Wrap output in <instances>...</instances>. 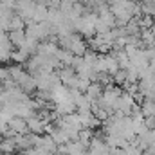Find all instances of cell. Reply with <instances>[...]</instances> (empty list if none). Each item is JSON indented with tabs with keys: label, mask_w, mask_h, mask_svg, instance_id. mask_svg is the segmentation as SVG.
Wrapping results in <instances>:
<instances>
[{
	"label": "cell",
	"mask_w": 155,
	"mask_h": 155,
	"mask_svg": "<svg viewBox=\"0 0 155 155\" xmlns=\"http://www.w3.org/2000/svg\"><path fill=\"white\" fill-rule=\"evenodd\" d=\"M25 25H27V22L18 15V13H15L13 16H11V22H9V31H16V29H25Z\"/></svg>",
	"instance_id": "cell-9"
},
{
	"label": "cell",
	"mask_w": 155,
	"mask_h": 155,
	"mask_svg": "<svg viewBox=\"0 0 155 155\" xmlns=\"http://www.w3.org/2000/svg\"><path fill=\"white\" fill-rule=\"evenodd\" d=\"M110 9L117 20V25H126L130 20L141 16V4L137 0H121L110 4Z\"/></svg>",
	"instance_id": "cell-1"
},
{
	"label": "cell",
	"mask_w": 155,
	"mask_h": 155,
	"mask_svg": "<svg viewBox=\"0 0 155 155\" xmlns=\"http://www.w3.org/2000/svg\"><path fill=\"white\" fill-rule=\"evenodd\" d=\"M103 90H105V85H103V83H99V81H92V83L87 87L85 94H87L92 101H97V99L103 96Z\"/></svg>",
	"instance_id": "cell-5"
},
{
	"label": "cell",
	"mask_w": 155,
	"mask_h": 155,
	"mask_svg": "<svg viewBox=\"0 0 155 155\" xmlns=\"http://www.w3.org/2000/svg\"><path fill=\"white\" fill-rule=\"evenodd\" d=\"M135 107H137L135 92L123 88V92H121V96H119V99H117L116 107H114V114H119V116H130V114L134 112Z\"/></svg>",
	"instance_id": "cell-3"
},
{
	"label": "cell",
	"mask_w": 155,
	"mask_h": 155,
	"mask_svg": "<svg viewBox=\"0 0 155 155\" xmlns=\"http://www.w3.org/2000/svg\"><path fill=\"white\" fill-rule=\"evenodd\" d=\"M29 58H31V54H29L25 49H22V47H16V49L13 51V54H11V60H13L15 63H25Z\"/></svg>",
	"instance_id": "cell-8"
},
{
	"label": "cell",
	"mask_w": 155,
	"mask_h": 155,
	"mask_svg": "<svg viewBox=\"0 0 155 155\" xmlns=\"http://www.w3.org/2000/svg\"><path fill=\"white\" fill-rule=\"evenodd\" d=\"M7 155H20V153H7ZM22 155H24V153H22Z\"/></svg>",
	"instance_id": "cell-13"
},
{
	"label": "cell",
	"mask_w": 155,
	"mask_h": 155,
	"mask_svg": "<svg viewBox=\"0 0 155 155\" xmlns=\"http://www.w3.org/2000/svg\"><path fill=\"white\" fill-rule=\"evenodd\" d=\"M139 107H141V114L146 117V119L155 116V99H152V97H144L143 103H141Z\"/></svg>",
	"instance_id": "cell-7"
},
{
	"label": "cell",
	"mask_w": 155,
	"mask_h": 155,
	"mask_svg": "<svg viewBox=\"0 0 155 155\" xmlns=\"http://www.w3.org/2000/svg\"><path fill=\"white\" fill-rule=\"evenodd\" d=\"M9 40L15 47H22L27 40V33L25 29H16V31H9Z\"/></svg>",
	"instance_id": "cell-6"
},
{
	"label": "cell",
	"mask_w": 155,
	"mask_h": 155,
	"mask_svg": "<svg viewBox=\"0 0 155 155\" xmlns=\"http://www.w3.org/2000/svg\"><path fill=\"white\" fill-rule=\"evenodd\" d=\"M36 2H43V4H45V2H47V0H36Z\"/></svg>",
	"instance_id": "cell-12"
},
{
	"label": "cell",
	"mask_w": 155,
	"mask_h": 155,
	"mask_svg": "<svg viewBox=\"0 0 155 155\" xmlns=\"http://www.w3.org/2000/svg\"><path fill=\"white\" fill-rule=\"evenodd\" d=\"M143 155H150V153H146V152H144V153H143Z\"/></svg>",
	"instance_id": "cell-14"
},
{
	"label": "cell",
	"mask_w": 155,
	"mask_h": 155,
	"mask_svg": "<svg viewBox=\"0 0 155 155\" xmlns=\"http://www.w3.org/2000/svg\"><path fill=\"white\" fill-rule=\"evenodd\" d=\"M96 22H97V13L85 11L79 18L74 20V31L83 35L85 38H92L96 35Z\"/></svg>",
	"instance_id": "cell-2"
},
{
	"label": "cell",
	"mask_w": 155,
	"mask_h": 155,
	"mask_svg": "<svg viewBox=\"0 0 155 155\" xmlns=\"http://www.w3.org/2000/svg\"><path fill=\"white\" fill-rule=\"evenodd\" d=\"M7 79H11L9 67H2V65H0V81H7Z\"/></svg>",
	"instance_id": "cell-10"
},
{
	"label": "cell",
	"mask_w": 155,
	"mask_h": 155,
	"mask_svg": "<svg viewBox=\"0 0 155 155\" xmlns=\"http://www.w3.org/2000/svg\"><path fill=\"white\" fill-rule=\"evenodd\" d=\"M7 126H9V130L15 132L16 135H25V134H29V124H27V119H25V117L13 116L7 121Z\"/></svg>",
	"instance_id": "cell-4"
},
{
	"label": "cell",
	"mask_w": 155,
	"mask_h": 155,
	"mask_svg": "<svg viewBox=\"0 0 155 155\" xmlns=\"http://www.w3.org/2000/svg\"><path fill=\"white\" fill-rule=\"evenodd\" d=\"M79 2H83L85 5H88V4H90V0H79Z\"/></svg>",
	"instance_id": "cell-11"
}]
</instances>
